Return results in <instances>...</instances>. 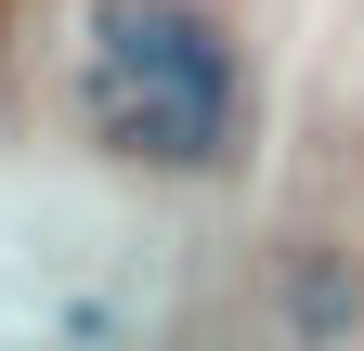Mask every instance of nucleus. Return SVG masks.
Wrapping results in <instances>:
<instances>
[{
  "instance_id": "obj_1",
  "label": "nucleus",
  "mask_w": 364,
  "mask_h": 351,
  "mask_svg": "<svg viewBox=\"0 0 364 351\" xmlns=\"http://www.w3.org/2000/svg\"><path fill=\"white\" fill-rule=\"evenodd\" d=\"M78 130L117 169L208 183L247 144V53L208 0H91L78 26Z\"/></svg>"
},
{
  "instance_id": "obj_2",
  "label": "nucleus",
  "mask_w": 364,
  "mask_h": 351,
  "mask_svg": "<svg viewBox=\"0 0 364 351\" xmlns=\"http://www.w3.org/2000/svg\"><path fill=\"white\" fill-rule=\"evenodd\" d=\"M273 313H287L299 351H351L364 338V260L338 234H287L273 247Z\"/></svg>"
}]
</instances>
